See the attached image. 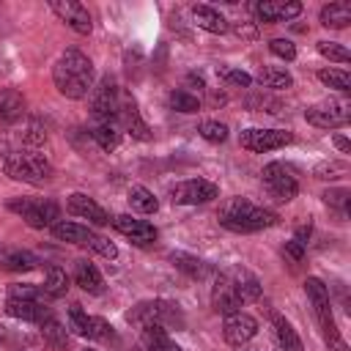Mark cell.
Segmentation results:
<instances>
[{"mask_svg": "<svg viewBox=\"0 0 351 351\" xmlns=\"http://www.w3.org/2000/svg\"><path fill=\"white\" fill-rule=\"evenodd\" d=\"M261 178H263V186L269 189V195H271L274 200H280V203L293 200L296 192H299V178H296V173H293L288 165H282V162H269V165L263 167Z\"/></svg>", "mask_w": 351, "mask_h": 351, "instance_id": "cell-7", "label": "cell"}, {"mask_svg": "<svg viewBox=\"0 0 351 351\" xmlns=\"http://www.w3.org/2000/svg\"><path fill=\"white\" fill-rule=\"evenodd\" d=\"M222 335H225V343L228 346L241 348V346H247L258 335V321L250 313H241V310L239 313H230V315H225Z\"/></svg>", "mask_w": 351, "mask_h": 351, "instance_id": "cell-12", "label": "cell"}, {"mask_svg": "<svg viewBox=\"0 0 351 351\" xmlns=\"http://www.w3.org/2000/svg\"><path fill=\"white\" fill-rule=\"evenodd\" d=\"M219 195V186L206 181V178H189V181H178L170 189V200L178 206H200V203H211Z\"/></svg>", "mask_w": 351, "mask_h": 351, "instance_id": "cell-10", "label": "cell"}, {"mask_svg": "<svg viewBox=\"0 0 351 351\" xmlns=\"http://www.w3.org/2000/svg\"><path fill=\"white\" fill-rule=\"evenodd\" d=\"M271 324H274V335H277V343H280V351H304L302 348V340L296 335V329L291 326V321L280 313H271Z\"/></svg>", "mask_w": 351, "mask_h": 351, "instance_id": "cell-27", "label": "cell"}, {"mask_svg": "<svg viewBox=\"0 0 351 351\" xmlns=\"http://www.w3.org/2000/svg\"><path fill=\"white\" fill-rule=\"evenodd\" d=\"M192 19H195V25L200 27V30H206V33H217V36H222V33H228L230 30V22L214 8V5H192Z\"/></svg>", "mask_w": 351, "mask_h": 351, "instance_id": "cell-22", "label": "cell"}, {"mask_svg": "<svg viewBox=\"0 0 351 351\" xmlns=\"http://www.w3.org/2000/svg\"><path fill=\"white\" fill-rule=\"evenodd\" d=\"M25 143H30V145H41V143H47V132H44L38 123H30L27 132H25Z\"/></svg>", "mask_w": 351, "mask_h": 351, "instance_id": "cell-46", "label": "cell"}, {"mask_svg": "<svg viewBox=\"0 0 351 351\" xmlns=\"http://www.w3.org/2000/svg\"><path fill=\"white\" fill-rule=\"evenodd\" d=\"M44 291L30 282H11L8 285V299H27V302H41Z\"/></svg>", "mask_w": 351, "mask_h": 351, "instance_id": "cell-41", "label": "cell"}, {"mask_svg": "<svg viewBox=\"0 0 351 351\" xmlns=\"http://www.w3.org/2000/svg\"><path fill=\"white\" fill-rule=\"evenodd\" d=\"M5 313L11 318L19 321H30V324H41L47 315H52V310L41 302H27V299H8L5 302Z\"/></svg>", "mask_w": 351, "mask_h": 351, "instance_id": "cell-21", "label": "cell"}, {"mask_svg": "<svg viewBox=\"0 0 351 351\" xmlns=\"http://www.w3.org/2000/svg\"><path fill=\"white\" fill-rule=\"evenodd\" d=\"M41 291H44L47 299H60V296H66V291H69V274H66L60 266H47V280H44Z\"/></svg>", "mask_w": 351, "mask_h": 351, "instance_id": "cell-31", "label": "cell"}, {"mask_svg": "<svg viewBox=\"0 0 351 351\" xmlns=\"http://www.w3.org/2000/svg\"><path fill=\"white\" fill-rule=\"evenodd\" d=\"M74 282H77L82 291H88V293H101V291H104V277H101L99 269H96L90 261H85V258L74 261Z\"/></svg>", "mask_w": 351, "mask_h": 351, "instance_id": "cell-24", "label": "cell"}, {"mask_svg": "<svg viewBox=\"0 0 351 351\" xmlns=\"http://www.w3.org/2000/svg\"><path fill=\"white\" fill-rule=\"evenodd\" d=\"M5 206H8V211L19 214L25 219V225H30L36 230H44V228H52L55 222H60V206L52 200H44V197H14Z\"/></svg>", "mask_w": 351, "mask_h": 351, "instance_id": "cell-6", "label": "cell"}, {"mask_svg": "<svg viewBox=\"0 0 351 351\" xmlns=\"http://www.w3.org/2000/svg\"><path fill=\"white\" fill-rule=\"evenodd\" d=\"M230 27H233V33L241 36V38H250V41L258 38V27H255L252 22H233Z\"/></svg>", "mask_w": 351, "mask_h": 351, "instance_id": "cell-47", "label": "cell"}, {"mask_svg": "<svg viewBox=\"0 0 351 351\" xmlns=\"http://www.w3.org/2000/svg\"><path fill=\"white\" fill-rule=\"evenodd\" d=\"M282 252H285V255H288L291 261H296V263H299V261L304 258V247H302L299 241H293V239H291V241H285V247H282Z\"/></svg>", "mask_w": 351, "mask_h": 351, "instance_id": "cell-49", "label": "cell"}, {"mask_svg": "<svg viewBox=\"0 0 351 351\" xmlns=\"http://www.w3.org/2000/svg\"><path fill=\"white\" fill-rule=\"evenodd\" d=\"M38 266V258L27 250H16V247H5L3 252V261H0V269H8V271H30Z\"/></svg>", "mask_w": 351, "mask_h": 351, "instance_id": "cell-29", "label": "cell"}, {"mask_svg": "<svg viewBox=\"0 0 351 351\" xmlns=\"http://www.w3.org/2000/svg\"><path fill=\"white\" fill-rule=\"evenodd\" d=\"M49 8H52V11L58 14V19H60V22H66L74 33L88 36V33L93 30L90 14H88V8H85L82 3H77V0H52V3H49Z\"/></svg>", "mask_w": 351, "mask_h": 351, "instance_id": "cell-13", "label": "cell"}, {"mask_svg": "<svg viewBox=\"0 0 351 351\" xmlns=\"http://www.w3.org/2000/svg\"><path fill=\"white\" fill-rule=\"evenodd\" d=\"M348 118H351L348 104L337 101V99H324V101H315L304 110V121L318 126V129H340L348 123Z\"/></svg>", "mask_w": 351, "mask_h": 351, "instance_id": "cell-8", "label": "cell"}, {"mask_svg": "<svg viewBox=\"0 0 351 351\" xmlns=\"http://www.w3.org/2000/svg\"><path fill=\"white\" fill-rule=\"evenodd\" d=\"M3 252H5V247H3V244H0V261H3Z\"/></svg>", "mask_w": 351, "mask_h": 351, "instance_id": "cell-52", "label": "cell"}, {"mask_svg": "<svg viewBox=\"0 0 351 351\" xmlns=\"http://www.w3.org/2000/svg\"><path fill=\"white\" fill-rule=\"evenodd\" d=\"M110 222H112V228H115L118 233H123V236L132 239L134 244H148V241L156 239V228H154L151 222H145V219H134L132 214H118V217H112Z\"/></svg>", "mask_w": 351, "mask_h": 351, "instance_id": "cell-18", "label": "cell"}, {"mask_svg": "<svg viewBox=\"0 0 351 351\" xmlns=\"http://www.w3.org/2000/svg\"><path fill=\"white\" fill-rule=\"evenodd\" d=\"M126 200H129V206H132L134 211H140V214H156V211H159V200H156L154 192L145 189V186H132L129 195H126Z\"/></svg>", "mask_w": 351, "mask_h": 351, "instance_id": "cell-34", "label": "cell"}, {"mask_svg": "<svg viewBox=\"0 0 351 351\" xmlns=\"http://www.w3.org/2000/svg\"><path fill=\"white\" fill-rule=\"evenodd\" d=\"M222 80H225V85H236V88H250L252 85V77L241 69H225Z\"/></svg>", "mask_w": 351, "mask_h": 351, "instance_id": "cell-45", "label": "cell"}, {"mask_svg": "<svg viewBox=\"0 0 351 351\" xmlns=\"http://www.w3.org/2000/svg\"><path fill=\"white\" fill-rule=\"evenodd\" d=\"M88 313L82 310V304H69V324H71V329L77 332V335H85V326H88Z\"/></svg>", "mask_w": 351, "mask_h": 351, "instance_id": "cell-43", "label": "cell"}, {"mask_svg": "<svg viewBox=\"0 0 351 351\" xmlns=\"http://www.w3.org/2000/svg\"><path fill=\"white\" fill-rule=\"evenodd\" d=\"M321 25L324 27H335V30H343L351 25V3L346 0H337V3H329L321 8Z\"/></svg>", "mask_w": 351, "mask_h": 351, "instance_id": "cell-28", "label": "cell"}, {"mask_svg": "<svg viewBox=\"0 0 351 351\" xmlns=\"http://www.w3.org/2000/svg\"><path fill=\"white\" fill-rule=\"evenodd\" d=\"M197 134H200L203 140H208V143H225V140H228V126L208 118V121H200V123H197Z\"/></svg>", "mask_w": 351, "mask_h": 351, "instance_id": "cell-39", "label": "cell"}, {"mask_svg": "<svg viewBox=\"0 0 351 351\" xmlns=\"http://www.w3.org/2000/svg\"><path fill=\"white\" fill-rule=\"evenodd\" d=\"M38 329H41V337H44L52 348L63 351V348L69 346V332L63 329V324H60L55 315H47V318L38 324Z\"/></svg>", "mask_w": 351, "mask_h": 351, "instance_id": "cell-32", "label": "cell"}, {"mask_svg": "<svg viewBox=\"0 0 351 351\" xmlns=\"http://www.w3.org/2000/svg\"><path fill=\"white\" fill-rule=\"evenodd\" d=\"M318 80L326 85V88H335L340 93H348L351 90V74L343 71V69H321L318 71Z\"/></svg>", "mask_w": 351, "mask_h": 351, "instance_id": "cell-36", "label": "cell"}, {"mask_svg": "<svg viewBox=\"0 0 351 351\" xmlns=\"http://www.w3.org/2000/svg\"><path fill=\"white\" fill-rule=\"evenodd\" d=\"M93 60L80 49H66L52 66V82L66 99H85L93 90Z\"/></svg>", "mask_w": 351, "mask_h": 351, "instance_id": "cell-1", "label": "cell"}, {"mask_svg": "<svg viewBox=\"0 0 351 351\" xmlns=\"http://www.w3.org/2000/svg\"><path fill=\"white\" fill-rule=\"evenodd\" d=\"M335 145H337L343 154H351V143H348L343 134H335Z\"/></svg>", "mask_w": 351, "mask_h": 351, "instance_id": "cell-50", "label": "cell"}, {"mask_svg": "<svg viewBox=\"0 0 351 351\" xmlns=\"http://www.w3.org/2000/svg\"><path fill=\"white\" fill-rule=\"evenodd\" d=\"M66 208H69L74 217H82V219H88V222H93V225H110V214H107L93 197H88V195H82V192L69 195V197H66Z\"/></svg>", "mask_w": 351, "mask_h": 351, "instance_id": "cell-19", "label": "cell"}, {"mask_svg": "<svg viewBox=\"0 0 351 351\" xmlns=\"http://www.w3.org/2000/svg\"><path fill=\"white\" fill-rule=\"evenodd\" d=\"M258 82L263 88H271V90H288L293 85V77L280 66H263L258 71Z\"/></svg>", "mask_w": 351, "mask_h": 351, "instance_id": "cell-33", "label": "cell"}, {"mask_svg": "<svg viewBox=\"0 0 351 351\" xmlns=\"http://www.w3.org/2000/svg\"><path fill=\"white\" fill-rule=\"evenodd\" d=\"M25 96L16 88H0V121L14 123L25 115Z\"/></svg>", "mask_w": 351, "mask_h": 351, "instance_id": "cell-25", "label": "cell"}, {"mask_svg": "<svg viewBox=\"0 0 351 351\" xmlns=\"http://www.w3.org/2000/svg\"><path fill=\"white\" fill-rule=\"evenodd\" d=\"M118 123H121V129H123L126 134H132L134 140H151V129H148V123L140 118V110H137L134 96H129L126 90H121Z\"/></svg>", "mask_w": 351, "mask_h": 351, "instance_id": "cell-14", "label": "cell"}, {"mask_svg": "<svg viewBox=\"0 0 351 351\" xmlns=\"http://www.w3.org/2000/svg\"><path fill=\"white\" fill-rule=\"evenodd\" d=\"M348 162H343V159H329V162H321V165H315V170H313V176L315 178H321V181H335V178H343V176H348Z\"/></svg>", "mask_w": 351, "mask_h": 351, "instance_id": "cell-37", "label": "cell"}, {"mask_svg": "<svg viewBox=\"0 0 351 351\" xmlns=\"http://www.w3.org/2000/svg\"><path fill=\"white\" fill-rule=\"evenodd\" d=\"M167 101H170V107H173L176 112H197V110H200V99L192 96L189 90H173Z\"/></svg>", "mask_w": 351, "mask_h": 351, "instance_id": "cell-38", "label": "cell"}, {"mask_svg": "<svg viewBox=\"0 0 351 351\" xmlns=\"http://www.w3.org/2000/svg\"><path fill=\"white\" fill-rule=\"evenodd\" d=\"M0 337H5V326H0Z\"/></svg>", "mask_w": 351, "mask_h": 351, "instance_id": "cell-51", "label": "cell"}, {"mask_svg": "<svg viewBox=\"0 0 351 351\" xmlns=\"http://www.w3.org/2000/svg\"><path fill=\"white\" fill-rule=\"evenodd\" d=\"M170 261L176 263V269H181L184 274H189L192 280H206L211 274V266L189 252H170Z\"/></svg>", "mask_w": 351, "mask_h": 351, "instance_id": "cell-30", "label": "cell"}, {"mask_svg": "<svg viewBox=\"0 0 351 351\" xmlns=\"http://www.w3.org/2000/svg\"><path fill=\"white\" fill-rule=\"evenodd\" d=\"M321 197H324V203H326L329 208H337L340 214H348V200H351V192H348L346 186H335V189H326Z\"/></svg>", "mask_w": 351, "mask_h": 351, "instance_id": "cell-40", "label": "cell"}, {"mask_svg": "<svg viewBox=\"0 0 351 351\" xmlns=\"http://www.w3.org/2000/svg\"><path fill=\"white\" fill-rule=\"evenodd\" d=\"M302 14V3H296V0H280V3H274V0H263V3H255V16L261 19V22H266V25H277V22H288V19H293V16H299Z\"/></svg>", "mask_w": 351, "mask_h": 351, "instance_id": "cell-17", "label": "cell"}, {"mask_svg": "<svg viewBox=\"0 0 351 351\" xmlns=\"http://www.w3.org/2000/svg\"><path fill=\"white\" fill-rule=\"evenodd\" d=\"M140 346L145 351H181L165 326H145L140 332Z\"/></svg>", "mask_w": 351, "mask_h": 351, "instance_id": "cell-26", "label": "cell"}, {"mask_svg": "<svg viewBox=\"0 0 351 351\" xmlns=\"http://www.w3.org/2000/svg\"><path fill=\"white\" fill-rule=\"evenodd\" d=\"M3 173H5L8 178H14V181L38 186V184L52 181V173H55V170H52V165H49L41 154H36V151H14V154L5 156Z\"/></svg>", "mask_w": 351, "mask_h": 351, "instance_id": "cell-3", "label": "cell"}, {"mask_svg": "<svg viewBox=\"0 0 351 351\" xmlns=\"http://www.w3.org/2000/svg\"><path fill=\"white\" fill-rule=\"evenodd\" d=\"M310 233H313V222H310V219H302V222L296 225V236H293V241H299V244L304 247L307 239H310Z\"/></svg>", "mask_w": 351, "mask_h": 351, "instance_id": "cell-48", "label": "cell"}, {"mask_svg": "<svg viewBox=\"0 0 351 351\" xmlns=\"http://www.w3.org/2000/svg\"><path fill=\"white\" fill-rule=\"evenodd\" d=\"M90 137L99 143L101 151H115L121 137H123V129H121V123L115 118H104V121H93Z\"/></svg>", "mask_w": 351, "mask_h": 351, "instance_id": "cell-23", "label": "cell"}, {"mask_svg": "<svg viewBox=\"0 0 351 351\" xmlns=\"http://www.w3.org/2000/svg\"><path fill=\"white\" fill-rule=\"evenodd\" d=\"M118 104H121V88L104 77L99 82V88H93L90 93V115L93 121H104V118H115L118 121Z\"/></svg>", "mask_w": 351, "mask_h": 351, "instance_id": "cell-11", "label": "cell"}, {"mask_svg": "<svg viewBox=\"0 0 351 351\" xmlns=\"http://www.w3.org/2000/svg\"><path fill=\"white\" fill-rule=\"evenodd\" d=\"M318 52L326 60H335V63H348L351 60V52L337 41H318Z\"/></svg>", "mask_w": 351, "mask_h": 351, "instance_id": "cell-42", "label": "cell"}, {"mask_svg": "<svg viewBox=\"0 0 351 351\" xmlns=\"http://www.w3.org/2000/svg\"><path fill=\"white\" fill-rule=\"evenodd\" d=\"M82 351H93V348H82Z\"/></svg>", "mask_w": 351, "mask_h": 351, "instance_id": "cell-53", "label": "cell"}, {"mask_svg": "<svg viewBox=\"0 0 351 351\" xmlns=\"http://www.w3.org/2000/svg\"><path fill=\"white\" fill-rule=\"evenodd\" d=\"M126 321L145 329V326H181L184 324V315L178 310L176 302H167V299H148V302H140L134 304L129 313H126Z\"/></svg>", "mask_w": 351, "mask_h": 351, "instance_id": "cell-4", "label": "cell"}, {"mask_svg": "<svg viewBox=\"0 0 351 351\" xmlns=\"http://www.w3.org/2000/svg\"><path fill=\"white\" fill-rule=\"evenodd\" d=\"M225 271L230 274L233 288H236V293H239V299H241V302H258V299H261V293H263L261 280H258L250 269L233 266V269H225Z\"/></svg>", "mask_w": 351, "mask_h": 351, "instance_id": "cell-20", "label": "cell"}, {"mask_svg": "<svg viewBox=\"0 0 351 351\" xmlns=\"http://www.w3.org/2000/svg\"><path fill=\"white\" fill-rule=\"evenodd\" d=\"M269 49H271V55H277V58H282V60H293V58H296V47H293V41H288V38H271V41H269Z\"/></svg>", "mask_w": 351, "mask_h": 351, "instance_id": "cell-44", "label": "cell"}, {"mask_svg": "<svg viewBox=\"0 0 351 351\" xmlns=\"http://www.w3.org/2000/svg\"><path fill=\"white\" fill-rule=\"evenodd\" d=\"M49 230H52L55 239L69 241V244H77V247H88V250H93L96 255H101V258H107V261H115V258H118V247H115L110 239L93 233L90 228H85V225H80V222H66V219H60V222H55Z\"/></svg>", "mask_w": 351, "mask_h": 351, "instance_id": "cell-5", "label": "cell"}, {"mask_svg": "<svg viewBox=\"0 0 351 351\" xmlns=\"http://www.w3.org/2000/svg\"><path fill=\"white\" fill-rule=\"evenodd\" d=\"M211 304H214V310L222 313V315H230V313H239V310H241L244 302L239 299V293H236L233 280H230L228 271H219V274H217L214 288H211Z\"/></svg>", "mask_w": 351, "mask_h": 351, "instance_id": "cell-15", "label": "cell"}, {"mask_svg": "<svg viewBox=\"0 0 351 351\" xmlns=\"http://www.w3.org/2000/svg\"><path fill=\"white\" fill-rule=\"evenodd\" d=\"M217 219L222 228L233 230V233H255V230H263V228H271L277 225V214L271 208H263V206H255L252 200L247 197H228L219 211H217Z\"/></svg>", "mask_w": 351, "mask_h": 351, "instance_id": "cell-2", "label": "cell"}, {"mask_svg": "<svg viewBox=\"0 0 351 351\" xmlns=\"http://www.w3.org/2000/svg\"><path fill=\"white\" fill-rule=\"evenodd\" d=\"M82 337H88V340H99V343H112V346H118V337H115L112 326H110L104 318H96V315H90V318H88V326H85V335H82Z\"/></svg>", "mask_w": 351, "mask_h": 351, "instance_id": "cell-35", "label": "cell"}, {"mask_svg": "<svg viewBox=\"0 0 351 351\" xmlns=\"http://www.w3.org/2000/svg\"><path fill=\"white\" fill-rule=\"evenodd\" d=\"M241 148L252 151V154H266V151H277L288 143H293V132L288 129H261V126H252V129H244L241 137H239Z\"/></svg>", "mask_w": 351, "mask_h": 351, "instance_id": "cell-9", "label": "cell"}, {"mask_svg": "<svg viewBox=\"0 0 351 351\" xmlns=\"http://www.w3.org/2000/svg\"><path fill=\"white\" fill-rule=\"evenodd\" d=\"M304 291H307V299H310V304H313V313H315L321 329L326 332L329 326H335L332 304H329V288H326L318 277H307V280H304Z\"/></svg>", "mask_w": 351, "mask_h": 351, "instance_id": "cell-16", "label": "cell"}]
</instances>
